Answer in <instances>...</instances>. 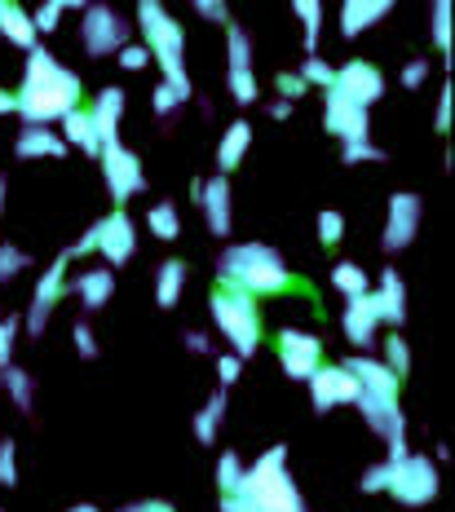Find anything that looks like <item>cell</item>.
Returning a JSON list of instances; mask_svg holds the SVG:
<instances>
[{
	"label": "cell",
	"mask_w": 455,
	"mask_h": 512,
	"mask_svg": "<svg viewBox=\"0 0 455 512\" xmlns=\"http://www.w3.org/2000/svg\"><path fill=\"white\" fill-rule=\"evenodd\" d=\"M345 164H385V151L372 142V137H363V142H345Z\"/></svg>",
	"instance_id": "42"
},
{
	"label": "cell",
	"mask_w": 455,
	"mask_h": 512,
	"mask_svg": "<svg viewBox=\"0 0 455 512\" xmlns=\"http://www.w3.org/2000/svg\"><path fill=\"white\" fill-rule=\"evenodd\" d=\"M385 477H389V468H385V464H372V468L363 473V482H358V486H363L367 495H380V490H385Z\"/></svg>",
	"instance_id": "53"
},
{
	"label": "cell",
	"mask_w": 455,
	"mask_h": 512,
	"mask_svg": "<svg viewBox=\"0 0 455 512\" xmlns=\"http://www.w3.org/2000/svg\"><path fill=\"white\" fill-rule=\"evenodd\" d=\"M195 9L208 18V23H226L230 27V9L221 5V0H195Z\"/></svg>",
	"instance_id": "52"
},
{
	"label": "cell",
	"mask_w": 455,
	"mask_h": 512,
	"mask_svg": "<svg viewBox=\"0 0 455 512\" xmlns=\"http://www.w3.org/2000/svg\"><path fill=\"white\" fill-rule=\"evenodd\" d=\"M98 164H102V181H107V190H111L115 208H124L133 195H142V190H146L142 159H137V151H129V146H124V142L102 146Z\"/></svg>",
	"instance_id": "9"
},
{
	"label": "cell",
	"mask_w": 455,
	"mask_h": 512,
	"mask_svg": "<svg viewBox=\"0 0 455 512\" xmlns=\"http://www.w3.org/2000/svg\"><path fill=\"white\" fill-rule=\"evenodd\" d=\"M239 495L257 512H310L288 473V446H270L261 460H252V468H243Z\"/></svg>",
	"instance_id": "4"
},
{
	"label": "cell",
	"mask_w": 455,
	"mask_h": 512,
	"mask_svg": "<svg viewBox=\"0 0 455 512\" xmlns=\"http://www.w3.org/2000/svg\"><path fill=\"white\" fill-rule=\"evenodd\" d=\"M115 58H120V67H124V71H142L146 62H151V53H146L142 45H124L120 53H115Z\"/></svg>",
	"instance_id": "49"
},
{
	"label": "cell",
	"mask_w": 455,
	"mask_h": 512,
	"mask_svg": "<svg viewBox=\"0 0 455 512\" xmlns=\"http://www.w3.org/2000/svg\"><path fill=\"white\" fill-rule=\"evenodd\" d=\"M67 261H71V256L62 252L58 261L49 265L45 274H40L36 292H31V305H27V318H23L27 336H40V332H45L49 318H54V309H58V301L67 296Z\"/></svg>",
	"instance_id": "11"
},
{
	"label": "cell",
	"mask_w": 455,
	"mask_h": 512,
	"mask_svg": "<svg viewBox=\"0 0 455 512\" xmlns=\"http://www.w3.org/2000/svg\"><path fill=\"white\" fill-rule=\"evenodd\" d=\"M380 362H385V367L402 380V376L411 371V345H407V340H402L398 332H394V336H385V358H380Z\"/></svg>",
	"instance_id": "35"
},
{
	"label": "cell",
	"mask_w": 455,
	"mask_h": 512,
	"mask_svg": "<svg viewBox=\"0 0 455 512\" xmlns=\"http://www.w3.org/2000/svg\"><path fill=\"white\" fill-rule=\"evenodd\" d=\"M18 332H23V318H0V371L14 362V345H18Z\"/></svg>",
	"instance_id": "43"
},
{
	"label": "cell",
	"mask_w": 455,
	"mask_h": 512,
	"mask_svg": "<svg viewBox=\"0 0 455 512\" xmlns=\"http://www.w3.org/2000/svg\"><path fill=\"white\" fill-rule=\"evenodd\" d=\"M433 128H438V133H447V128H451V84L438 93V111H433Z\"/></svg>",
	"instance_id": "51"
},
{
	"label": "cell",
	"mask_w": 455,
	"mask_h": 512,
	"mask_svg": "<svg viewBox=\"0 0 455 512\" xmlns=\"http://www.w3.org/2000/svg\"><path fill=\"white\" fill-rule=\"evenodd\" d=\"M80 98H84V89H80L76 71H67L54 53L40 49V45L27 53L23 84H18V93H14V111L23 115L27 124L49 128V124L67 120L76 106H84Z\"/></svg>",
	"instance_id": "1"
},
{
	"label": "cell",
	"mask_w": 455,
	"mask_h": 512,
	"mask_svg": "<svg viewBox=\"0 0 455 512\" xmlns=\"http://www.w3.org/2000/svg\"><path fill=\"white\" fill-rule=\"evenodd\" d=\"M190 199H195L199 208H204L208 217V230L217 234V239H226L230 226H235V199H230V177H208V181H195L190 186Z\"/></svg>",
	"instance_id": "15"
},
{
	"label": "cell",
	"mask_w": 455,
	"mask_h": 512,
	"mask_svg": "<svg viewBox=\"0 0 455 512\" xmlns=\"http://www.w3.org/2000/svg\"><path fill=\"white\" fill-rule=\"evenodd\" d=\"M226 53H230V71H252V36L239 23L226 27Z\"/></svg>",
	"instance_id": "33"
},
{
	"label": "cell",
	"mask_w": 455,
	"mask_h": 512,
	"mask_svg": "<svg viewBox=\"0 0 455 512\" xmlns=\"http://www.w3.org/2000/svg\"><path fill=\"white\" fill-rule=\"evenodd\" d=\"M274 89H279V102H296L301 93H310L296 71H279V76H274Z\"/></svg>",
	"instance_id": "46"
},
{
	"label": "cell",
	"mask_w": 455,
	"mask_h": 512,
	"mask_svg": "<svg viewBox=\"0 0 455 512\" xmlns=\"http://www.w3.org/2000/svg\"><path fill=\"white\" fill-rule=\"evenodd\" d=\"M146 230L155 234V239H177L182 234V217H177V204H155L151 212H146Z\"/></svg>",
	"instance_id": "32"
},
{
	"label": "cell",
	"mask_w": 455,
	"mask_h": 512,
	"mask_svg": "<svg viewBox=\"0 0 455 512\" xmlns=\"http://www.w3.org/2000/svg\"><path fill=\"white\" fill-rule=\"evenodd\" d=\"M420 217H425V204H420V195H411V190H398V195H389L380 248H385V252L411 248V243H416V234H420Z\"/></svg>",
	"instance_id": "12"
},
{
	"label": "cell",
	"mask_w": 455,
	"mask_h": 512,
	"mask_svg": "<svg viewBox=\"0 0 455 512\" xmlns=\"http://www.w3.org/2000/svg\"><path fill=\"white\" fill-rule=\"evenodd\" d=\"M270 115H274V120H288V115H292V102H274Z\"/></svg>",
	"instance_id": "56"
},
{
	"label": "cell",
	"mask_w": 455,
	"mask_h": 512,
	"mask_svg": "<svg viewBox=\"0 0 455 512\" xmlns=\"http://www.w3.org/2000/svg\"><path fill=\"white\" fill-rule=\"evenodd\" d=\"M0 384H5L9 402H14L18 411H31V402H36V380H31V371H23V367H14V362H9V367L0 371Z\"/></svg>",
	"instance_id": "29"
},
{
	"label": "cell",
	"mask_w": 455,
	"mask_h": 512,
	"mask_svg": "<svg viewBox=\"0 0 455 512\" xmlns=\"http://www.w3.org/2000/svg\"><path fill=\"white\" fill-rule=\"evenodd\" d=\"M76 296L84 309H102L115 296V270H107V265H93V270H84L76 279Z\"/></svg>",
	"instance_id": "26"
},
{
	"label": "cell",
	"mask_w": 455,
	"mask_h": 512,
	"mask_svg": "<svg viewBox=\"0 0 455 512\" xmlns=\"http://www.w3.org/2000/svg\"><path fill=\"white\" fill-rule=\"evenodd\" d=\"M67 512H98V508H93V504H71Z\"/></svg>",
	"instance_id": "58"
},
{
	"label": "cell",
	"mask_w": 455,
	"mask_h": 512,
	"mask_svg": "<svg viewBox=\"0 0 455 512\" xmlns=\"http://www.w3.org/2000/svg\"><path fill=\"white\" fill-rule=\"evenodd\" d=\"M332 287L345 296V301H354V296H367L372 292V279H367V270L358 261H341L332 270Z\"/></svg>",
	"instance_id": "30"
},
{
	"label": "cell",
	"mask_w": 455,
	"mask_h": 512,
	"mask_svg": "<svg viewBox=\"0 0 455 512\" xmlns=\"http://www.w3.org/2000/svg\"><path fill=\"white\" fill-rule=\"evenodd\" d=\"M429 84V58H411L402 67V89H425Z\"/></svg>",
	"instance_id": "47"
},
{
	"label": "cell",
	"mask_w": 455,
	"mask_h": 512,
	"mask_svg": "<svg viewBox=\"0 0 455 512\" xmlns=\"http://www.w3.org/2000/svg\"><path fill=\"white\" fill-rule=\"evenodd\" d=\"M71 345H76L80 358H98V340H93V327H89V323H76V327H71Z\"/></svg>",
	"instance_id": "48"
},
{
	"label": "cell",
	"mask_w": 455,
	"mask_h": 512,
	"mask_svg": "<svg viewBox=\"0 0 455 512\" xmlns=\"http://www.w3.org/2000/svg\"><path fill=\"white\" fill-rule=\"evenodd\" d=\"M0 512H5V508H0Z\"/></svg>",
	"instance_id": "60"
},
{
	"label": "cell",
	"mask_w": 455,
	"mask_h": 512,
	"mask_svg": "<svg viewBox=\"0 0 455 512\" xmlns=\"http://www.w3.org/2000/svg\"><path fill=\"white\" fill-rule=\"evenodd\" d=\"M137 27L146 36V53L151 62L164 71V84H177V89L190 93V76H186V31L173 14L160 5V0H142L137 5Z\"/></svg>",
	"instance_id": "5"
},
{
	"label": "cell",
	"mask_w": 455,
	"mask_h": 512,
	"mask_svg": "<svg viewBox=\"0 0 455 512\" xmlns=\"http://www.w3.org/2000/svg\"><path fill=\"white\" fill-rule=\"evenodd\" d=\"M14 151H18V159H62V155H67V142H62L54 128L23 124V128H18Z\"/></svg>",
	"instance_id": "21"
},
{
	"label": "cell",
	"mask_w": 455,
	"mask_h": 512,
	"mask_svg": "<svg viewBox=\"0 0 455 512\" xmlns=\"http://www.w3.org/2000/svg\"><path fill=\"white\" fill-rule=\"evenodd\" d=\"M120 512H177L168 499H142V504H129V508H120Z\"/></svg>",
	"instance_id": "55"
},
{
	"label": "cell",
	"mask_w": 455,
	"mask_h": 512,
	"mask_svg": "<svg viewBox=\"0 0 455 512\" xmlns=\"http://www.w3.org/2000/svg\"><path fill=\"white\" fill-rule=\"evenodd\" d=\"M9 111H14V93L0 89V115H9Z\"/></svg>",
	"instance_id": "57"
},
{
	"label": "cell",
	"mask_w": 455,
	"mask_h": 512,
	"mask_svg": "<svg viewBox=\"0 0 455 512\" xmlns=\"http://www.w3.org/2000/svg\"><path fill=\"white\" fill-rule=\"evenodd\" d=\"M0 36L18 49H36V27H31V14L14 0H0Z\"/></svg>",
	"instance_id": "25"
},
{
	"label": "cell",
	"mask_w": 455,
	"mask_h": 512,
	"mask_svg": "<svg viewBox=\"0 0 455 512\" xmlns=\"http://www.w3.org/2000/svg\"><path fill=\"white\" fill-rule=\"evenodd\" d=\"M0 486H18V446L9 442H0Z\"/></svg>",
	"instance_id": "45"
},
{
	"label": "cell",
	"mask_w": 455,
	"mask_h": 512,
	"mask_svg": "<svg viewBox=\"0 0 455 512\" xmlns=\"http://www.w3.org/2000/svg\"><path fill=\"white\" fill-rule=\"evenodd\" d=\"M221 420H226V389H217L213 398L199 407V415H195V437H199V446H217Z\"/></svg>",
	"instance_id": "27"
},
{
	"label": "cell",
	"mask_w": 455,
	"mask_h": 512,
	"mask_svg": "<svg viewBox=\"0 0 455 512\" xmlns=\"http://www.w3.org/2000/svg\"><path fill=\"white\" fill-rule=\"evenodd\" d=\"M186 98H190V93H186V89H177V84H155L151 106H155V115H173Z\"/></svg>",
	"instance_id": "44"
},
{
	"label": "cell",
	"mask_w": 455,
	"mask_h": 512,
	"mask_svg": "<svg viewBox=\"0 0 455 512\" xmlns=\"http://www.w3.org/2000/svg\"><path fill=\"white\" fill-rule=\"evenodd\" d=\"M274 349H279V362L292 380H310L314 371L323 367V340L301 332V327H283V332L274 336Z\"/></svg>",
	"instance_id": "13"
},
{
	"label": "cell",
	"mask_w": 455,
	"mask_h": 512,
	"mask_svg": "<svg viewBox=\"0 0 455 512\" xmlns=\"http://www.w3.org/2000/svg\"><path fill=\"white\" fill-rule=\"evenodd\" d=\"M124 106H129V98H124V89H102L98 93V102L89 106V115H93V128H98V142L102 146H111V142H120V115H124Z\"/></svg>",
	"instance_id": "20"
},
{
	"label": "cell",
	"mask_w": 455,
	"mask_h": 512,
	"mask_svg": "<svg viewBox=\"0 0 455 512\" xmlns=\"http://www.w3.org/2000/svg\"><path fill=\"white\" fill-rule=\"evenodd\" d=\"M389 0H345L341 5V36H349L354 40L358 31H367V27H376L380 18L389 14Z\"/></svg>",
	"instance_id": "24"
},
{
	"label": "cell",
	"mask_w": 455,
	"mask_h": 512,
	"mask_svg": "<svg viewBox=\"0 0 455 512\" xmlns=\"http://www.w3.org/2000/svg\"><path fill=\"white\" fill-rule=\"evenodd\" d=\"M230 98H235L239 106H252L261 98L257 89V71H230Z\"/></svg>",
	"instance_id": "40"
},
{
	"label": "cell",
	"mask_w": 455,
	"mask_h": 512,
	"mask_svg": "<svg viewBox=\"0 0 455 512\" xmlns=\"http://www.w3.org/2000/svg\"><path fill=\"white\" fill-rule=\"evenodd\" d=\"M341 367L358 384V402H354V407L363 411L367 429L380 433L389 442V460H402V455H407V420H402V407H398V384L402 380L380 358H367V354L345 358Z\"/></svg>",
	"instance_id": "2"
},
{
	"label": "cell",
	"mask_w": 455,
	"mask_h": 512,
	"mask_svg": "<svg viewBox=\"0 0 455 512\" xmlns=\"http://www.w3.org/2000/svg\"><path fill=\"white\" fill-rule=\"evenodd\" d=\"M341 239H345V217L336 208H323L319 212V243L323 248H336Z\"/></svg>",
	"instance_id": "41"
},
{
	"label": "cell",
	"mask_w": 455,
	"mask_h": 512,
	"mask_svg": "<svg viewBox=\"0 0 455 512\" xmlns=\"http://www.w3.org/2000/svg\"><path fill=\"white\" fill-rule=\"evenodd\" d=\"M62 124V142L67 146H76V151H84V155H93L98 159L102 155V142H98V128H93V115H89V106H76V111L67 115V120H58Z\"/></svg>",
	"instance_id": "23"
},
{
	"label": "cell",
	"mask_w": 455,
	"mask_h": 512,
	"mask_svg": "<svg viewBox=\"0 0 455 512\" xmlns=\"http://www.w3.org/2000/svg\"><path fill=\"white\" fill-rule=\"evenodd\" d=\"M429 27H433V49L451 53V5H447V0H438V5H433Z\"/></svg>",
	"instance_id": "38"
},
{
	"label": "cell",
	"mask_w": 455,
	"mask_h": 512,
	"mask_svg": "<svg viewBox=\"0 0 455 512\" xmlns=\"http://www.w3.org/2000/svg\"><path fill=\"white\" fill-rule=\"evenodd\" d=\"M243 468H248V464H243L235 451L221 455V460H217V486H221V495H235L239 482H243Z\"/></svg>",
	"instance_id": "36"
},
{
	"label": "cell",
	"mask_w": 455,
	"mask_h": 512,
	"mask_svg": "<svg viewBox=\"0 0 455 512\" xmlns=\"http://www.w3.org/2000/svg\"><path fill=\"white\" fill-rule=\"evenodd\" d=\"M389 477H385V495H394L407 508H425L438 499V464L429 455L407 451L402 460H385Z\"/></svg>",
	"instance_id": "8"
},
{
	"label": "cell",
	"mask_w": 455,
	"mask_h": 512,
	"mask_svg": "<svg viewBox=\"0 0 455 512\" xmlns=\"http://www.w3.org/2000/svg\"><path fill=\"white\" fill-rule=\"evenodd\" d=\"M182 287H186V265L164 261L160 274H155V301H160V309H173L177 301H182Z\"/></svg>",
	"instance_id": "28"
},
{
	"label": "cell",
	"mask_w": 455,
	"mask_h": 512,
	"mask_svg": "<svg viewBox=\"0 0 455 512\" xmlns=\"http://www.w3.org/2000/svg\"><path fill=\"white\" fill-rule=\"evenodd\" d=\"M380 309H376V296L367 292V296H354V301H345V314H341V332L349 345H358V349H367L376 340L380 332Z\"/></svg>",
	"instance_id": "18"
},
{
	"label": "cell",
	"mask_w": 455,
	"mask_h": 512,
	"mask_svg": "<svg viewBox=\"0 0 455 512\" xmlns=\"http://www.w3.org/2000/svg\"><path fill=\"white\" fill-rule=\"evenodd\" d=\"M31 265V252H23L18 243H0V283H14Z\"/></svg>",
	"instance_id": "34"
},
{
	"label": "cell",
	"mask_w": 455,
	"mask_h": 512,
	"mask_svg": "<svg viewBox=\"0 0 455 512\" xmlns=\"http://www.w3.org/2000/svg\"><path fill=\"white\" fill-rule=\"evenodd\" d=\"M186 349L190 354H213V340H208V332H186Z\"/></svg>",
	"instance_id": "54"
},
{
	"label": "cell",
	"mask_w": 455,
	"mask_h": 512,
	"mask_svg": "<svg viewBox=\"0 0 455 512\" xmlns=\"http://www.w3.org/2000/svg\"><path fill=\"white\" fill-rule=\"evenodd\" d=\"M296 18H301V31H305V53H319V31H323V5L319 0H296Z\"/></svg>",
	"instance_id": "31"
},
{
	"label": "cell",
	"mask_w": 455,
	"mask_h": 512,
	"mask_svg": "<svg viewBox=\"0 0 455 512\" xmlns=\"http://www.w3.org/2000/svg\"><path fill=\"white\" fill-rule=\"evenodd\" d=\"M296 76L305 80V89H332V76H336V67H332V62H323L319 53H314V58H305V67L296 71Z\"/></svg>",
	"instance_id": "37"
},
{
	"label": "cell",
	"mask_w": 455,
	"mask_h": 512,
	"mask_svg": "<svg viewBox=\"0 0 455 512\" xmlns=\"http://www.w3.org/2000/svg\"><path fill=\"white\" fill-rule=\"evenodd\" d=\"M239 371H243V358H235V354H221V358H217V380H221V389H226V384H235Z\"/></svg>",
	"instance_id": "50"
},
{
	"label": "cell",
	"mask_w": 455,
	"mask_h": 512,
	"mask_svg": "<svg viewBox=\"0 0 455 512\" xmlns=\"http://www.w3.org/2000/svg\"><path fill=\"white\" fill-rule=\"evenodd\" d=\"M80 40L93 58H111V53H120L124 45H129V23H124L111 5H84Z\"/></svg>",
	"instance_id": "10"
},
{
	"label": "cell",
	"mask_w": 455,
	"mask_h": 512,
	"mask_svg": "<svg viewBox=\"0 0 455 512\" xmlns=\"http://www.w3.org/2000/svg\"><path fill=\"white\" fill-rule=\"evenodd\" d=\"M372 296H376V309H380V323H389L398 332L402 318H407V283H402V274L394 270V265L376 279Z\"/></svg>",
	"instance_id": "19"
},
{
	"label": "cell",
	"mask_w": 455,
	"mask_h": 512,
	"mask_svg": "<svg viewBox=\"0 0 455 512\" xmlns=\"http://www.w3.org/2000/svg\"><path fill=\"white\" fill-rule=\"evenodd\" d=\"M62 14H67V0H45V5L31 14V27H36V36H49V31H58Z\"/></svg>",
	"instance_id": "39"
},
{
	"label": "cell",
	"mask_w": 455,
	"mask_h": 512,
	"mask_svg": "<svg viewBox=\"0 0 455 512\" xmlns=\"http://www.w3.org/2000/svg\"><path fill=\"white\" fill-rule=\"evenodd\" d=\"M323 128H327L332 137H341V146H345V142H363L372 124H367V111H363V106L345 102L341 93L327 89V93H323Z\"/></svg>",
	"instance_id": "17"
},
{
	"label": "cell",
	"mask_w": 455,
	"mask_h": 512,
	"mask_svg": "<svg viewBox=\"0 0 455 512\" xmlns=\"http://www.w3.org/2000/svg\"><path fill=\"white\" fill-rule=\"evenodd\" d=\"M208 314H213L217 332L226 336V345L235 358H252L261 349V314H257V301H252V296L217 283L213 296H208Z\"/></svg>",
	"instance_id": "6"
},
{
	"label": "cell",
	"mask_w": 455,
	"mask_h": 512,
	"mask_svg": "<svg viewBox=\"0 0 455 512\" xmlns=\"http://www.w3.org/2000/svg\"><path fill=\"white\" fill-rule=\"evenodd\" d=\"M305 384H310V398H314V411L319 415L336 411V407H354L358 402V384L341 362H336V367H319Z\"/></svg>",
	"instance_id": "16"
},
{
	"label": "cell",
	"mask_w": 455,
	"mask_h": 512,
	"mask_svg": "<svg viewBox=\"0 0 455 512\" xmlns=\"http://www.w3.org/2000/svg\"><path fill=\"white\" fill-rule=\"evenodd\" d=\"M0 208H5V177H0Z\"/></svg>",
	"instance_id": "59"
},
{
	"label": "cell",
	"mask_w": 455,
	"mask_h": 512,
	"mask_svg": "<svg viewBox=\"0 0 455 512\" xmlns=\"http://www.w3.org/2000/svg\"><path fill=\"white\" fill-rule=\"evenodd\" d=\"M93 252L107 261V270L124 265L137 252V226L124 208H111L107 217H98L89 230H84V239L76 248H67V256H93Z\"/></svg>",
	"instance_id": "7"
},
{
	"label": "cell",
	"mask_w": 455,
	"mask_h": 512,
	"mask_svg": "<svg viewBox=\"0 0 455 512\" xmlns=\"http://www.w3.org/2000/svg\"><path fill=\"white\" fill-rule=\"evenodd\" d=\"M332 93H341L345 102H354V106H363V111H367V106L380 102V93H385V76H380V67H372V62L349 58L345 67H336Z\"/></svg>",
	"instance_id": "14"
},
{
	"label": "cell",
	"mask_w": 455,
	"mask_h": 512,
	"mask_svg": "<svg viewBox=\"0 0 455 512\" xmlns=\"http://www.w3.org/2000/svg\"><path fill=\"white\" fill-rule=\"evenodd\" d=\"M221 287H235V292L252 296V301H270V296L292 292V270L270 243H230L221 252V270H217Z\"/></svg>",
	"instance_id": "3"
},
{
	"label": "cell",
	"mask_w": 455,
	"mask_h": 512,
	"mask_svg": "<svg viewBox=\"0 0 455 512\" xmlns=\"http://www.w3.org/2000/svg\"><path fill=\"white\" fill-rule=\"evenodd\" d=\"M248 151H252V124L235 120L226 133H221V142H217V173L230 177L243 159H248Z\"/></svg>",
	"instance_id": "22"
}]
</instances>
